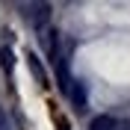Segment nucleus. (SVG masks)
<instances>
[{
    "label": "nucleus",
    "mask_w": 130,
    "mask_h": 130,
    "mask_svg": "<svg viewBox=\"0 0 130 130\" xmlns=\"http://www.w3.org/2000/svg\"><path fill=\"white\" fill-rule=\"evenodd\" d=\"M89 130H118V121H115L109 112H101L89 121Z\"/></svg>",
    "instance_id": "39448f33"
},
{
    "label": "nucleus",
    "mask_w": 130,
    "mask_h": 130,
    "mask_svg": "<svg viewBox=\"0 0 130 130\" xmlns=\"http://www.w3.org/2000/svg\"><path fill=\"white\" fill-rule=\"evenodd\" d=\"M56 80H59V89L62 92H71L74 80H71V71H68V62H65L62 56L56 59Z\"/></svg>",
    "instance_id": "20e7f679"
},
{
    "label": "nucleus",
    "mask_w": 130,
    "mask_h": 130,
    "mask_svg": "<svg viewBox=\"0 0 130 130\" xmlns=\"http://www.w3.org/2000/svg\"><path fill=\"white\" fill-rule=\"evenodd\" d=\"M50 118H53V124H56V130H71V124H68V118H65L62 112L56 109V104H50Z\"/></svg>",
    "instance_id": "6e6552de"
},
{
    "label": "nucleus",
    "mask_w": 130,
    "mask_h": 130,
    "mask_svg": "<svg viewBox=\"0 0 130 130\" xmlns=\"http://www.w3.org/2000/svg\"><path fill=\"white\" fill-rule=\"evenodd\" d=\"M27 68H30V74H32V80L39 83L41 89H47L50 83H47V71H44V65H41V59L32 53V50H27Z\"/></svg>",
    "instance_id": "f257e3e1"
},
{
    "label": "nucleus",
    "mask_w": 130,
    "mask_h": 130,
    "mask_svg": "<svg viewBox=\"0 0 130 130\" xmlns=\"http://www.w3.org/2000/svg\"><path fill=\"white\" fill-rule=\"evenodd\" d=\"M41 39H44V47H47V56L53 59V62H56V59H59V32L53 30V27H47Z\"/></svg>",
    "instance_id": "7ed1b4c3"
},
{
    "label": "nucleus",
    "mask_w": 130,
    "mask_h": 130,
    "mask_svg": "<svg viewBox=\"0 0 130 130\" xmlns=\"http://www.w3.org/2000/svg\"><path fill=\"white\" fill-rule=\"evenodd\" d=\"M47 18H50V6L47 3H41V6H30V12H27V21H32V27L39 32L47 30Z\"/></svg>",
    "instance_id": "f03ea898"
},
{
    "label": "nucleus",
    "mask_w": 130,
    "mask_h": 130,
    "mask_svg": "<svg viewBox=\"0 0 130 130\" xmlns=\"http://www.w3.org/2000/svg\"><path fill=\"white\" fill-rule=\"evenodd\" d=\"M0 130H9L6 127V109H3V106H0Z\"/></svg>",
    "instance_id": "1a4fd4ad"
},
{
    "label": "nucleus",
    "mask_w": 130,
    "mask_h": 130,
    "mask_svg": "<svg viewBox=\"0 0 130 130\" xmlns=\"http://www.w3.org/2000/svg\"><path fill=\"white\" fill-rule=\"evenodd\" d=\"M0 68H3L6 74L15 71V50L9 47V44H3V47H0Z\"/></svg>",
    "instance_id": "423d86ee"
},
{
    "label": "nucleus",
    "mask_w": 130,
    "mask_h": 130,
    "mask_svg": "<svg viewBox=\"0 0 130 130\" xmlns=\"http://www.w3.org/2000/svg\"><path fill=\"white\" fill-rule=\"evenodd\" d=\"M74 83H77V80H74ZM68 95H71V101H74V109H77V112H83V109H86V92H83V83L71 86V92H68Z\"/></svg>",
    "instance_id": "0eeeda50"
}]
</instances>
